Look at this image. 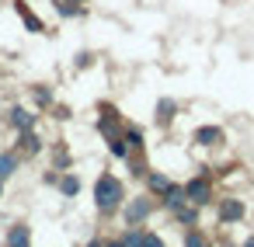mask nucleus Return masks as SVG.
<instances>
[{
	"instance_id": "obj_4",
	"label": "nucleus",
	"mask_w": 254,
	"mask_h": 247,
	"mask_svg": "<svg viewBox=\"0 0 254 247\" xmlns=\"http://www.w3.org/2000/svg\"><path fill=\"white\" fill-rule=\"evenodd\" d=\"M240 216H244V205H240L237 198H230V202H223V205H219V219L233 223V219H240Z\"/></svg>"
},
{
	"instance_id": "obj_16",
	"label": "nucleus",
	"mask_w": 254,
	"mask_h": 247,
	"mask_svg": "<svg viewBox=\"0 0 254 247\" xmlns=\"http://www.w3.org/2000/svg\"><path fill=\"white\" fill-rule=\"evenodd\" d=\"M139 247H164V240H160L157 233H143V240H139Z\"/></svg>"
},
{
	"instance_id": "obj_18",
	"label": "nucleus",
	"mask_w": 254,
	"mask_h": 247,
	"mask_svg": "<svg viewBox=\"0 0 254 247\" xmlns=\"http://www.w3.org/2000/svg\"><path fill=\"white\" fill-rule=\"evenodd\" d=\"M178 219H181V223H195V209H181V205H178Z\"/></svg>"
},
{
	"instance_id": "obj_24",
	"label": "nucleus",
	"mask_w": 254,
	"mask_h": 247,
	"mask_svg": "<svg viewBox=\"0 0 254 247\" xmlns=\"http://www.w3.org/2000/svg\"><path fill=\"white\" fill-rule=\"evenodd\" d=\"M0 191H4V188H0Z\"/></svg>"
},
{
	"instance_id": "obj_3",
	"label": "nucleus",
	"mask_w": 254,
	"mask_h": 247,
	"mask_svg": "<svg viewBox=\"0 0 254 247\" xmlns=\"http://www.w3.org/2000/svg\"><path fill=\"white\" fill-rule=\"evenodd\" d=\"M195 143H202V146H216V143H223V129H216V125H202V129L195 132Z\"/></svg>"
},
{
	"instance_id": "obj_2",
	"label": "nucleus",
	"mask_w": 254,
	"mask_h": 247,
	"mask_svg": "<svg viewBox=\"0 0 254 247\" xmlns=\"http://www.w3.org/2000/svg\"><path fill=\"white\" fill-rule=\"evenodd\" d=\"M185 195H188V202H209V181H205V178L188 181V185H185Z\"/></svg>"
},
{
	"instance_id": "obj_22",
	"label": "nucleus",
	"mask_w": 254,
	"mask_h": 247,
	"mask_svg": "<svg viewBox=\"0 0 254 247\" xmlns=\"http://www.w3.org/2000/svg\"><path fill=\"white\" fill-rule=\"evenodd\" d=\"M63 4H80V0H63Z\"/></svg>"
},
{
	"instance_id": "obj_15",
	"label": "nucleus",
	"mask_w": 254,
	"mask_h": 247,
	"mask_svg": "<svg viewBox=\"0 0 254 247\" xmlns=\"http://www.w3.org/2000/svg\"><path fill=\"white\" fill-rule=\"evenodd\" d=\"M185 247H209V240H205L202 233H188V237H185Z\"/></svg>"
},
{
	"instance_id": "obj_11",
	"label": "nucleus",
	"mask_w": 254,
	"mask_h": 247,
	"mask_svg": "<svg viewBox=\"0 0 254 247\" xmlns=\"http://www.w3.org/2000/svg\"><path fill=\"white\" fill-rule=\"evenodd\" d=\"M21 150H25L28 157L39 153V136H35V132H25V136H21Z\"/></svg>"
},
{
	"instance_id": "obj_21",
	"label": "nucleus",
	"mask_w": 254,
	"mask_h": 247,
	"mask_svg": "<svg viewBox=\"0 0 254 247\" xmlns=\"http://www.w3.org/2000/svg\"><path fill=\"white\" fill-rule=\"evenodd\" d=\"M244 247H254V237H251V240H247V244H244Z\"/></svg>"
},
{
	"instance_id": "obj_10",
	"label": "nucleus",
	"mask_w": 254,
	"mask_h": 247,
	"mask_svg": "<svg viewBox=\"0 0 254 247\" xmlns=\"http://www.w3.org/2000/svg\"><path fill=\"white\" fill-rule=\"evenodd\" d=\"M146 212H150V205H146V202H132V205L126 209V216H129V223H136V219H143Z\"/></svg>"
},
{
	"instance_id": "obj_1",
	"label": "nucleus",
	"mask_w": 254,
	"mask_h": 247,
	"mask_svg": "<svg viewBox=\"0 0 254 247\" xmlns=\"http://www.w3.org/2000/svg\"><path fill=\"white\" fill-rule=\"evenodd\" d=\"M94 202H98V209L101 212H112V209H119V202H122V185H119V178H98V185H94Z\"/></svg>"
},
{
	"instance_id": "obj_12",
	"label": "nucleus",
	"mask_w": 254,
	"mask_h": 247,
	"mask_svg": "<svg viewBox=\"0 0 254 247\" xmlns=\"http://www.w3.org/2000/svg\"><path fill=\"white\" fill-rule=\"evenodd\" d=\"M171 115H174V101H160V105H157V119H160V122H167Z\"/></svg>"
},
{
	"instance_id": "obj_5",
	"label": "nucleus",
	"mask_w": 254,
	"mask_h": 247,
	"mask_svg": "<svg viewBox=\"0 0 254 247\" xmlns=\"http://www.w3.org/2000/svg\"><path fill=\"white\" fill-rule=\"evenodd\" d=\"M28 244H32L28 226H14V230L7 233V247H28Z\"/></svg>"
},
{
	"instance_id": "obj_6",
	"label": "nucleus",
	"mask_w": 254,
	"mask_h": 247,
	"mask_svg": "<svg viewBox=\"0 0 254 247\" xmlns=\"http://www.w3.org/2000/svg\"><path fill=\"white\" fill-rule=\"evenodd\" d=\"M11 122H14L18 129H32L35 115H32V112H25V108H14V112H11Z\"/></svg>"
},
{
	"instance_id": "obj_8",
	"label": "nucleus",
	"mask_w": 254,
	"mask_h": 247,
	"mask_svg": "<svg viewBox=\"0 0 254 247\" xmlns=\"http://www.w3.org/2000/svg\"><path fill=\"white\" fill-rule=\"evenodd\" d=\"M14 167H18V160L11 153H0V181H4L7 174H14Z\"/></svg>"
},
{
	"instance_id": "obj_17",
	"label": "nucleus",
	"mask_w": 254,
	"mask_h": 247,
	"mask_svg": "<svg viewBox=\"0 0 254 247\" xmlns=\"http://www.w3.org/2000/svg\"><path fill=\"white\" fill-rule=\"evenodd\" d=\"M126 143H132V146L139 150V146H143V132H139V129H129V136H126Z\"/></svg>"
},
{
	"instance_id": "obj_13",
	"label": "nucleus",
	"mask_w": 254,
	"mask_h": 247,
	"mask_svg": "<svg viewBox=\"0 0 254 247\" xmlns=\"http://www.w3.org/2000/svg\"><path fill=\"white\" fill-rule=\"evenodd\" d=\"M150 188H153V191H167V188H171V181H167L164 174H150Z\"/></svg>"
},
{
	"instance_id": "obj_9",
	"label": "nucleus",
	"mask_w": 254,
	"mask_h": 247,
	"mask_svg": "<svg viewBox=\"0 0 254 247\" xmlns=\"http://www.w3.org/2000/svg\"><path fill=\"white\" fill-rule=\"evenodd\" d=\"M185 198H188V195H185V188H174V185H171V188H167V198H164V202H167L171 209H178V205H181Z\"/></svg>"
},
{
	"instance_id": "obj_7",
	"label": "nucleus",
	"mask_w": 254,
	"mask_h": 247,
	"mask_svg": "<svg viewBox=\"0 0 254 247\" xmlns=\"http://www.w3.org/2000/svg\"><path fill=\"white\" fill-rule=\"evenodd\" d=\"M18 14H21V21H25V25H28L32 32H42V21H39V18H35V14H32V11H28L25 4H18Z\"/></svg>"
},
{
	"instance_id": "obj_14",
	"label": "nucleus",
	"mask_w": 254,
	"mask_h": 247,
	"mask_svg": "<svg viewBox=\"0 0 254 247\" xmlns=\"http://www.w3.org/2000/svg\"><path fill=\"white\" fill-rule=\"evenodd\" d=\"M60 188H63V195H77V191H80V181H77V178H63Z\"/></svg>"
},
{
	"instance_id": "obj_19",
	"label": "nucleus",
	"mask_w": 254,
	"mask_h": 247,
	"mask_svg": "<svg viewBox=\"0 0 254 247\" xmlns=\"http://www.w3.org/2000/svg\"><path fill=\"white\" fill-rule=\"evenodd\" d=\"M139 240H143V233H126L122 247H139Z\"/></svg>"
},
{
	"instance_id": "obj_20",
	"label": "nucleus",
	"mask_w": 254,
	"mask_h": 247,
	"mask_svg": "<svg viewBox=\"0 0 254 247\" xmlns=\"http://www.w3.org/2000/svg\"><path fill=\"white\" fill-rule=\"evenodd\" d=\"M112 153H115V157H126V143H122V139H112Z\"/></svg>"
},
{
	"instance_id": "obj_23",
	"label": "nucleus",
	"mask_w": 254,
	"mask_h": 247,
	"mask_svg": "<svg viewBox=\"0 0 254 247\" xmlns=\"http://www.w3.org/2000/svg\"><path fill=\"white\" fill-rule=\"evenodd\" d=\"M108 247H122V244H108Z\"/></svg>"
}]
</instances>
